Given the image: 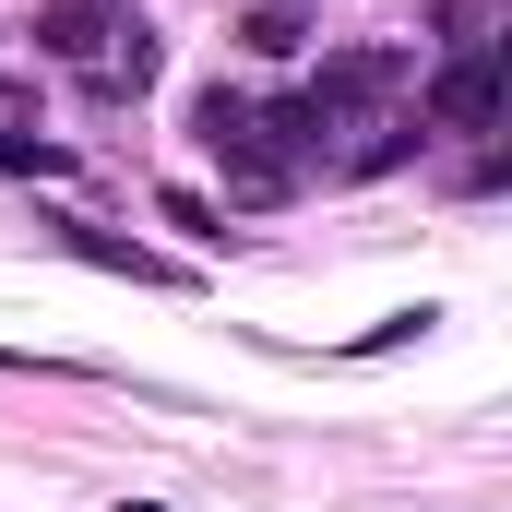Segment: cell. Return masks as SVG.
<instances>
[{
  "instance_id": "obj_1",
  "label": "cell",
  "mask_w": 512,
  "mask_h": 512,
  "mask_svg": "<svg viewBox=\"0 0 512 512\" xmlns=\"http://www.w3.org/2000/svg\"><path fill=\"white\" fill-rule=\"evenodd\" d=\"M36 48L72 60L96 96H143V84H155V24H143V12H108V0H60V12H36Z\"/></svg>"
},
{
  "instance_id": "obj_2",
  "label": "cell",
  "mask_w": 512,
  "mask_h": 512,
  "mask_svg": "<svg viewBox=\"0 0 512 512\" xmlns=\"http://www.w3.org/2000/svg\"><path fill=\"white\" fill-rule=\"evenodd\" d=\"M191 143L227 167V191H239V203H286V191L310 179V167H298V143L262 120L251 96H227V84H215V96H191Z\"/></svg>"
},
{
  "instance_id": "obj_3",
  "label": "cell",
  "mask_w": 512,
  "mask_h": 512,
  "mask_svg": "<svg viewBox=\"0 0 512 512\" xmlns=\"http://www.w3.org/2000/svg\"><path fill=\"white\" fill-rule=\"evenodd\" d=\"M501 120V48H453V72L429 84L417 131H489Z\"/></svg>"
},
{
  "instance_id": "obj_4",
  "label": "cell",
  "mask_w": 512,
  "mask_h": 512,
  "mask_svg": "<svg viewBox=\"0 0 512 512\" xmlns=\"http://www.w3.org/2000/svg\"><path fill=\"white\" fill-rule=\"evenodd\" d=\"M48 239L84 262H108V274H131V286H179V262H155L143 239H108V227H84V215H48Z\"/></svg>"
},
{
  "instance_id": "obj_5",
  "label": "cell",
  "mask_w": 512,
  "mask_h": 512,
  "mask_svg": "<svg viewBox=\"0 0 512 512\" xmlns=\"http://www.w3.org/2000/svg\"><path fill=\"white\" fill-rule=\"evenodd\" d=\"M489 24H501V0H441V36H453V48H501Z\"/></svg>"
},
{
  "instance_id": "obj_6",
  "label": "cell",
  "mask_w": 512,
  "mask_h": 512,
  "mask_svg": "<svg viewBox=\"0 0 512 512\" xmlns=\"http://www.w3.org/2000/svg\"><path fill=\"white\" fill-rule=\"evenodd\" d=\"M0 167H24V179H60L72 155H60V143H36V131H0Z\"/></svg>"
},
{
  "instance_id": "obj_7",
  "label": "cell",
  "mask_w": 512,
  "mask_h": 512,
  "mask_svg": "<svg viewBox=\"0 0 512 512\" xmlns=\"http://www.w3.org/2000/svg\"><path fill=\"white\" fill-rule=\"evenodd\" d=\"M167 227H179V239H227V215H215V203H191V191H167Z\"/></svg>"
},
{
  "instance_id": "obj_8",
  "label": "cell",
  "mask_w": 512,
  "mask_h": 512,
  "mask_svg": "<svg viewBox=\"0 0 512 512\" xmlns=\"http://www.w3.org/2000/svg\"><path fill=\"white\" fill-rule=\"evenodd\" d=\"M251 48H298V0H262V12H251Z\"/></svg>"
},
{
  "instance_id": "obj_9",
  "label": "cell",
  "mask_w": 512,
  "mask_h": 512,
  "mask_svg": "<svg viewBox=\"0 0 512 512\" xmlns=\"http://www.w3.org/2000/svg\"><path fill=\"white\" fill-rule=\"evenodd\" d=\"M0 96H12V84H0Z\"/></svg>"
}]
</instances>
